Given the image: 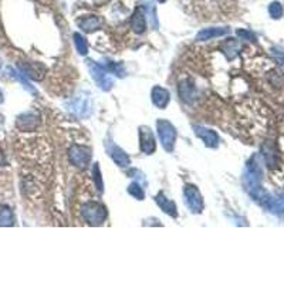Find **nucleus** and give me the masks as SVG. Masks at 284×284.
I'll list each match as a JSON object with an SVG mask.
<instances>
[{
    "mask_svg": "<svg viewBox=\"0 0 284 284\" xmlns=\"http://www.w3.org/2000/svg\"><path fill=\"white\" fill-rule=\"evenodd\" d=\"M81 216L83 219L87 222L88 225L91 226H98V225H103L108 213H107V209L105 206L101 205L100 202H87L86 205L81 206Z\"/></svg>",
    "mask_w": 284,
    "mask_h": 284,
    "instance_id": "1",
    "label": "nucleus"
},
{
    "mask_svg": "<svg viewBox=\"0 0 284 284\" xmlns=\"http://www.w3.org/2000/svg\"><path fill=\"white\" fill-rule=\"evenodd\" d=\"M157 129H158L159 139L162 142L164 148L171 152L174 150L175 142H176V129H175V126L166 119H159L157 122Z\"/></svg>",
    "mask_w": 284,
    "mask_h": 284,
    "instance_id": "2",
    "label": "nucleus"
},
{
    "mask_svg": "<svg viewBox=\"0 0 284 284\" xmlns=\"http://www.w3.org/2000/svg\"><path fill=\"white\" fill-rule=\"evenodd\" d=\"M88 68H90V73H91L94 81L98 84V87L104 91L111 90L112 84H114V80L110 76L108 70H105L103 65L94 63V61H88Z\"/></svg>",
    "mask_w": 284,
    "mask_h": 284,
    "instance_id": "3",
    "label": "nucleus"
},
{
    "mask_svg": "<svg viewBox=\"0 0 284 284\" xmlns=\"http://www.w3.org/2000/svg\"><path fill=\"white\" fill-rule=\"evenodd\" d=\"M91 159V151L83 145H74L68 150V161L71 165L77 166L80 169H86Z\"/></svg>",
    "mask_w": 284,
    "mask_h": 284,
    "instance_id": "4",
    "label": "nucleus"
},
{
    "mask_svg": "<svg viewBox=\"0 0 284 284\" xmlns=\"http://www.w3.org/2000/svg\"><path fill=\"white\" fill-rule=\"evenodd\" d=\"M183 196H185V202L186 206L189 207L193 213H200L203 209V197L200 195V192L196 186L193 185H188L185 190H183Z\"/></svg>",
    "mask_w": 284,
    "mask_h": 284,
    "instance_id": "5",
    "label": "nucleus"
},
{
    "mask_svg": "<svg viewBox=\"0 0 284 284\" xmlns=\"http://www.w3.org/2000/svg\"><path fill=\"white\" fill-rule=\"evenodd\" d=\"M139 142H141V151L147 155L154 154L157 150V142L155 136L152 134L148 126H141L139 128Z\"/></svg>",
    "mask_w": 284,
    "mask_h": 284,
    "instance_id": "6",
    "label": "nucleus"
},
{
    "mask_svg": "<svg viewBox=\"0 0 284 284\" xmlns=\"http://www.w3.org/2000/svg\"><path fill=\"white\" fill-rule=\"evenodd\" d=\"M193 129H195V134H196L202 141L205 142L206 147H209V148H216V147L219 145V135L216 134L215 131L207 129L205 126L199 125L193 126Z\"/></svg>",
    "mask_w": 284,
    "mask_h": 284,
    "instance_id": "7",
    "label": "nucleus"
},
{
    "mask_svg": "<svg viewBox=\"0 0 284 284\" xmlns=\"http://www.w3.org/2000/svg\"><path fill=\"white\" fill-rule=\"evenodd\" d=\"M169 100H171V94L169 91L165 90L162 87H154L152 88V103L155 107H158L161 110H164L166 105L169 104Z\"/></svg>",
    "mask_w": 284,
    "mask_h": 284,
    "instance_id": "8",
    "label": "nucleus"
},
{
    "mask_svg": "<svg viewBox=\"0 0 284 284\" xmlns=\"http://www.w3.org/2000/svg\"><path fill=\"white\" fill-rule=\"evenodd\" d=\"M79 24L80 29H83L84 32L87 33H93L95 30H98L100 29V26H101V20L98 19L97 16H84L79 19Z\"/></svg>",
    "mask_w": 284,
    "mask_h": 284,
    "instance_id": "9",
    "label": "nucleus"
},
{
    "mask_svg": "<svg viewBox=\"0 0 284 284\" xmlns=\"http://www.w3.org/2000/svg\"><path fill=\"white\" fill-rule=\"evenodd\" d=\"M131 27L135 33L141 34L145 32V27H147V19H145V13L142 12L141 9H135L132 19H131Z\"/></svg>",
    "mask_w": 284,
    "mask_h": 284,
    "instance_id": "10",
    "label": "nucleus"
},
{
    "mask_svg": "<svg viewBox=\"0 0 284 284\" xmlns=\"http://www.w3.org/2000/svg\"><path fill=\"white\" fill-rule=\"evenodd\" d=\"M179 95L185 103H192L196 98V90L193 87V84L186 80V81H182L179 86Z\"/></svg>",
    "mask_w": 284,
    "mask_h": 284,
    "instance_id": "11",
    "label": "nucleus"
},
{
    "mask_svg": "<svg viewBox=\"0 0 284 284\" xmlns=\"http://www.w3.org/2000/svg\"><path fill=\"white\" fill-rule=\"evenodd\" d=\"M39 124V118L34 117L33 114L27 112V114H23L22 117L17 118V126L23 131H32Z\"/></svg>",
    "mask_w": 284,
    "mask_h": 284,
    "instance_id": "12",
    "label": "nucleus"
},
{
    "mask_svg": "<svg viewBox=\"0 0 284 284\" xmlns=\"http://www.w3.org/2000/svg\"><path fill=\"white\" fill-rule=\"evenodd\" d=\"M155 200H157V203H158L159 207H161L165 213H168L169 216H172V218H176V216H178L175 203L172 200H169L164 193H159L158 196L155 197Z\"/></svg>",
    "mask_w": 284,
    "mask_h": 284,
    "instance_id": "13",
    "label": "nucleus"
},
{
    "mask_svg": "<svg viewBox=\"0 0 284 284\" xmlns=\"http://www.w3.org/2000/svg\"><path fill=\"white\" fill-rule=\"evenodd\" d=\"M19 67L24 73V76H27V77H32L34 80H40L43 77V67H40L37 64H19Z\"/></svg>",
    "mask_w": 284,
    "mask_h": 284,
    "instance_id": "14",
    "label": "nucleus"
},
{
    "mask_svg": "<svg viewBox=\"0 0 284 284\" xmlns=\"http://www.w3.org/2000/svg\"><path fill=\"white\" fill-rule=\"evenodd\" d=\"M111 158H112V161H114L117 165L122 166V168H126V166L131 164L129 157H128L121 148H118V147H112V150H111Z\"/></svg>",
    "mask_w": 284,
    "mask_h": 284,
    "instance_id": "15",
    "label": "nucleus"
},
{
    "mask_svg": "<svg viewBox=\"0 0 284 284\" xmlns=\"http://www.w3.org/2000/svg\"><path fill=\"white\" fill-rule=\"evenodd\" d=\"M228 32H229L228 29H218V27H215V29H205V30L197 33L196 40L205 41V40L216 39V37H221L223 34H226Z\"/></svg>",
    "mask_w": 284,
    "mask_h": 284,
    "instance_id": "16",
    "label": "nucleus"
},
{
    "mask_svg": "<svg viewBox=\"0 0 284 284\" xmlns=\"http://www.w3.org/2000/svg\"><path fill=\"white\" fill-rule=\"evenodd\" d=\"M222 50H223V53H225V55H226L228 60H233V58L237 55V53H239L240 46H239L237 40L228 39L225 43H223Z\"/></svg>",
    "mask_w": 284,
    "mask_h": 284,
    "instance_id": "17",
    "label": "nucleus"
},
{
    "mask_svg": "<svg viewBox=\"0 0 284 284\" xmlns=\"http://www.w3.org/2000/svg\"><path fill=\"white\" fill-rule=\"evenodd\" d=\"M15 223V216L10 207L0 205V226H12Z\"/></svg>",
    "mask_w": 284,
    "mask_h": 284,
    "instance_id": "18",
    "label": "nucleus"
},
{
    "mask_svg": "<svg viewBox=\"0 0 284 284\" xmlns=\"http://www.w3.org/2000/svg\"><path fill=\"white\" fill-rule=\"evenodd\" d=\"M71 108L77 115H86L90 111V104H88V100H86V98H77V100L73 101Z\"/></svg>",
    "mask_w": 284,
    "mask_h": 284,
    "instance_id": "19",
    "label": "nucleus"
},
{
    "mask_svg": "<svg viewBox=\"0 0 284 284\" xmlns=\"http://www.w3.org/2000/svg\"><path fill=\"white\" fill-rule=\"evenodd\" d=\"M73 39H74V44H76V48H77V51H79V54L81 55H86L88 53V46H87V41L86 39L80 34V33H76L74 36H73Z\"/></svg>",
    "mask_w": 284,
    "mask_h": 284,
    "instance_id": "20",
    "label": "nucleus"
},
{
    "mask_svg": "<svg viewBox=\"0 0 284 284\" xmlns=\"http://www.w3.org/2000/svg\"><path fill=\"white\" fill-rule=\"evenodd\" d=\"M268 13H270V16L273 17V19H280L284 13L283 6H281L278 2H273V3L268 6Z\"/></svg>",
    "mask_w": 284,
    "mask_h": 284,
    "instance_id": "21",
    "label": "nucleus"
},
{
    "mask_svg": "<svg viewBox=\"0 0 284 284\" xmlns=\"http://www.w3.org/2000/svg\"><path fill=\"white\" fill-rule=\"evenodd\" d=\"M128 193L131 196H134L135 199H138V200H142L145 197V192H144V189H142L138 183H131L129 188H128Z\"/></svg>",
    "mask_w": 284,
    "mask_h": 284,
    "instance_id": "22",
    "label": "nucleus"
},
{
    "mask_svg": "<svg viewBox=\"0 0 284 284\" xmlns=\"http://www.w3.org/2000/svg\"><path fill=\"white\" fill-rule=\"evenodd\" d=\"M93 176H94V182H95L97 189L100 190V192H103L104 183H103V178H101V171H100V166H98V164H95V165L93 166Z\"/></svg>",
    "mask_w": 284,
    "mask_h": 284,
    "instance_id": "23",
    "label": "nucleus"
},
{
    "mask_svg": "<svg viewBox=\"0 0 284 284\" xmlns=\"http://www.w3.org/2000/svg\"><path fill=\"white\" fill-rule=\"evenodd\" d=\"M271 53H273V57L276 58L277 63H280L281 65H284V51H283V50L273 48V50H271Z\"/></svg>",
    "mask_w": 284,
    "mask_h": 284,
    "instance_id": "24",
    "label": "nucleus"
},
{
    "mask_svg": "<svg viewBox=\"0 0 284 284\" xmlns=\"http://www.w3.org/2000/svg\"><path fill=\"white\" fill-rule=\"evenodd\" d=\"M237 36L245 40H250V41H254V40H256V37H254V34H253V33L247 32V30H242V29H240V30H237Z\"/></svg>",
    "mask_w": 284,
    "mask_h": 284,
    "instance_id": "25",
    "label": "nucleus"
},
{
    "mask_svg": "<svg viewBox=\"0 0 284 284\" xmlns=\"http://www.w3.org/2000/svg\"><path fill=\"white\" fill-rule=\"evenodd\" d=\"M5 164H6V161H5V155H3V152L0 151V168H2V166H5Z\"/></svg>",
    "mask_w": 284,
    "mask_h": 284,
    "instance_id": "26",
    "label": "nucleus"
},
{
    "mask_svg": "<svg viewBox=\"0 0 284 284\" xmlns=\"http://www.w3.org/2000/svg\"><path fill=\"white\" fill-rule=\"evenodd\" d=\"M3 101V94H2V91H0V103Z\"/></svg>",
    "mask_w": 284,
    "mask_h": 284,
    "instance_id": "27",
    "label": "nucleus"
},
{
    "mask_svg": "<svg viewBox=\"0 0 284 284\" xmlns=\"http://www.w3.org/2000/svg\"><path fill=\"white\" fill-rule=\"evenodd\" d=\"M157 2H158V3H165L166 0H157Z\"/></svg>",
    "mask_w": 284,
    "mask_h": 284,
    "instance_id": "28",
    "label": "nucleus"
},
{
    "mask_svg": "<svg viewBox=\"0 0 284 284\" xmlns=\"http://www.w3.org/2000/svg\"><path fill=\"white\" fill-rule=\"evenodd\" d=\"M37 2H41V0H37Z\"/></svg>",
    "mask_w": 284,
    "mask_h": 284,
    "instance_id": "29",
    "label": "nucleus"
}]
</instances>
